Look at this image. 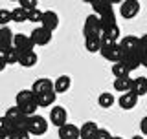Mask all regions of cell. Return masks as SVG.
Segmentation results:
<instances>
[{
	"mask_svg": "<svg viewBox=\"0 0 147 139\" xmlns=\"http://www.w3.org/2000/svg\"><path fill=\"white\" fill-rule=\"evenodd\" d=\"M85 49L88 53L101 51V37H98V39H85Z\"/></svg>",
	"mask_w": 147,
	"mask_h": 139,
	"instance_id": "obj_26",
	"label": "cell"
},
{
	"mask_svg": "<svg viewBox=\"0 0 147 139\" xmlns=\"http://www.w3.org/2000/svg\"><path fill=\"white\" fill-rule=\"evenodd\" d=\"M132 94H136L138 97L145 95L147 94V79L145 77H136L132 79Z\"/></svg>",
	"mask_w": 147,
	"mask_h": 139,
	"instance_id": "obj_19",
	"label": "cell"
},
{
	"mask_svg": "<svg viewBox=\"0 0 147 139\" xmlns=\"http://www.w3.org/2000/svg\"><path fill=\"white\" fill-rule=\"evenodd\" d=\"M17 106L28 115V117L35 115V112L39 110V104H37V95L31 90H20L17 94Z\"/></svg>",
	"mask_w": 147,
	"mask_h": 139,
	"instance_id": "obj_1",
	"label": "cell"
},
{
	"mask_svg": "<svg viewBox=\"0 0 147 139\" xmlns=\"http://www.w3.org/2000/svg\"><path fill=\"white\" fill-rule=\"evenodd\" d=\"M4 132H13V126H11V123L6 119V115L0 117V134H4Z\"/></svg>",
	"mask_w": 147,
	"mask_h": 139,
	"instance_id": "obj_33",
	"label": "cell"
},
{
	"mask_svg": "<svg viewBox=\"0 0 147 139\" xmlns=\"http://www.w3.org/2000/svg\"><path fill=\"white\" fill-rule=\"evenodd\" d=\"M98 130H99V126L94 121H86L81 126V139H96Z\"/></svg>",
	"mask_w": 147,
	"mask_h": 139,
	"instance_id": "obj_15",
	"label": "cell"
},
{
	"mask_svg": "<svg viewBox=\"0 0 147 139\" xmlns=\"http://www.w3.org/2000/svg\"><path fill=\"white\" fill-rule=\"evenodd\" d=\"M138 99H140V97H138L136 94L129 92V94H121V95H119L118 104H119V108H123V110H132L138 104Z\"/></svg>",
	"mask_w": 147,
	"mask_h": 139,
	"instance_id": "obj_14",
	"label": "cell"
},
{
	"mask_svg": "<svg viewBox=\"0 0 147 139\" xmlns=\"http://www.w3.org/2000/svg\"><path fill=\"white\" fill-rule=\"evenodd\" d=\"M2 55H4V59H6L7 64H18V62H20V51H18V49H15V48L6 49Z\"/></svg>",
	"mask_w": 147,
	"mask_h": 139,
	"instance_id": "obj_25",
	"label": "cell"
},
{
	"mask_svg": "<svg viewBox=\"0 0 147 139\" xmlns=\"http://www.w3.org/2000/svg\"><path fill=\"white\" fill-rule=\"evenodd\" d=\"M103 29H101V22H99V17L96 13H92L85 18V26H83V35L85 39H98L101 37Z\"/></svg>",
	"mask_w": 147,
	"mask_h": 139,
	"instance_id": "obj_2",
	"label": "cell"
},
{
	"mask_svg": "<svg viewBox=\"0 0 147 139\" xmlns=\"http://www.w3.org/2000/svg\"><path fill=\"white\" fill-rule=\"evenodd\" d=\"M13 39H15V33L6 26V27H0V55H2L6 49L13 48Z\"/></svg>",
	"mask_w": 147,
	"mask_h": 139,
	"instance_id": "obj_11",
	"label": "cell"
},
{
	"mask_svg": "<svg viewBox=\"0 0 147 139\" xmlns=\"http://www.w3.org/2000/svg\"><path fill=\"white\" fill-rule=\"evenodd\" d=\"M31 92H33L35 95H42V94H50V92H55L53 90V81H50V79H37L33 82V86H31Z\"/></svg>",
	"mask_w": 147,
	"mask_h": 139,
	"instance_id": "obj_9",
	"label": "cell"
},
{
	"mask_svg": "<svg viewBox=\"0 0 147 139\" xmlns=\"http://www.w3.org/2000/svg\"><path fill=\"white\" fill-rule=\"evenodd\" d=\"M0 139H17V136L13 132H4V134H0Z\"/></svg>",
	"mask_w": 147,
	"mask_h": 139,
	"instance_id": "obj_36",
	"label": "cell"
},
{
	"mask_svg": "<svg viewBox=\"0 0 147 139\" xmlns=\"http://www.w3.org/2000/svg\"><path fill=\"white\" fill-rule=\"evenodd\" d=\"M42 27H46L48 31H53L59 27V15L55 11H44V17H42Z\"/></svg>",
	"mask_w": 147,
	"mask_h": 139,
	"instance_id": "obj_13",
	"label": "cell"
},
{
	"mask_svg": "<svg viewBox=\"0 0 147 139\" xmlns=\"http://www.w3.org/2000/svg\"><path fill=\"white\" fill-rule=\"evenodd\" d=\"M30 37H31V40H33L35 46H46V44H50V40H52V31H48L42 26H39L30 33Z\"/></svg>",
	"mask_w": 147,
	"mask_h": 139,
	"instance_id": "obj_6",
	"label": "cell"
},
{
	"mask_svg": "<svg viewBox=\"0 0 147 139\" xmlns=\"http://www.w3.org/2000/svg\"><path fill=\"white\" fill-rule=\"evenodd\" d=\"M140 13V2L138 0H125L119 6V15L123 18H134Z\"/></svg>",
	"mask_w": 147,
	"mask_h": 139,
	"instance_id": "obj_7",
	"label": "cell"
},
{
	"mask_svg": "<svg viewBox=\"0 0 147 139\" xmlns=\"http://www.w3.org/2000/svg\"><path fill=\"white\" fill-rule=\"evenodd\" d=\"M13 48L18 49L20 55H22V53L33 51L35 44H33V40H31L30 35H26V33H15V39H13Z\"/></svg>",
	"mask_w": 147,
	"mask_h": 139,
	"instance_id": "obj_4",
	"label": "cell"
},
{
	"mask_svg": "<svg viewBox=\"0 0 147 139\" xmlns=\"http://www.w3.org/2000/svg\"><path fill=\"white\" fill-rule=\"evenodd\" d=\"M37 61H39V57H37V53L35 51H30V53H22L20 55V66H24V68H33Z\"/></svg>",
	"mask_w": 147,
	"mask_h": 139,
	"instance_id": "obj_22",
	"label": "cell"
},
{
	"mask_svg": "<svg viewBox=\"0 0 147 139\" xmlns=\"http://www.w3.org/2000/svg\"><path fill=\"white\" fill-rule=\"evenodd\" d=\"M6 68H7V62H6V59H4V55H0V72H4Z\"/></svg>",
	"mask_w": 147,
	"mask_h": 139,
	"instance_id": "obj_37",
	"label": "cell"
},
{
	"mask_svg": "<svg viewBox=\"0 0 147 139\" xmlns=\"http://www.w3.org/2000/svg\"><path fill=\"white\" fill-rule=\"evenodd\" d=\"M11 17H13V22H17V24H22V22L28 20V11H24L22 7H15L11 11Z\"/></svg>",
	"mask_w": 147,
	"mask_h": 139,
	"instance_id": "obj_28",
	"label": "cell"
},
{
	"mask_svg": "<svg viewBox=\"0 0 147 139\" xmlns=\"http://www.w3.org/2000/svg\"><path fill=\"white\" fill-rule=\"evenodd\" d=\"M59 139H81V128L66 123L63 128H59Z\"/></svg>",
	"mask_w": 147,
	"mask_h": 139,
	"instance_id": "obj_12",
	"label": "cell"
},
{
	"mask_svg": "<svg viewBox=\"0 0 147 139\" xmlns=\"http://www.w3.org/2000/svg\"><path fill=\"white\" fill-rule=\"evenodd\" d=\"M15 136H17V139H30V132H18Z\"/></svg>",
	"mask_w": 147,
	"mask_h": 139,
	"instance_id": "obj_38",
	"label": "cell"
},
{
	"mask_svg": "<svg viewBox=\"0 0 147 139\" xmlns=\"http://www.w3.org/2000/svg\"><path fill=\"white\" fill-rule=\"evenodd\" d=\"M119 26L116 24V26H110V27H107V29H103V33H101V37H107V39H112V40H116L118 42V37H119Z\"/></svg>",
	"mask_w": 147,
	"mask_h": 139,
	"instance_id": "obj_29",
	"label": "cell"
},
{
	"mask_svg": "<svg viewBox=\"0 0 147 139\" xmlns=\"http://www.w3.org/2000/svg\"><path fill=\"white\" fill-rule=\"evenodd\" d=\"M114 95L112 94H109V92H103L99 97H98V104L101 106V108H110V106L114 104Z\"/></svg>",
	"mask_w": 147,
	"mask_h": 139,
	"instance_id": "obj_27",
	"label": "cell"
},
{
	"mask_svg": "<svg viewBox=\"0 0 147 139\" xmlns=\"http://www.w3.org/2000/svg\"><path fill=\"white\" fill-rule=\"evenodd\" d=\"M101 55H103L107 61L110 62H114V64H118V62H121V59H123V49H121V46L119 44H112V46H105V48H101Z\"/></svg>",
	"mask_w": 147,
	"mask_h": 139,
	"instance_id": "obj_5",
	"label": "cell"
},
{
	"mask_svg": "<svg viewBox=\"0 0 147 139\" xmlns=\"http://www.w3.org/2000/svg\"><path fill=\"white\" fill-rule=\"evenodd\" d=\"M99 22H101V29H107V27H110V26H116L118 24L116 22V13L109 11V13H105V15H101Z\"/></svg>",
	"mask_w": 147,
	"mask_h": 139,
	"instance_id": "obj_23",
	"label": "cell"
},
{
	"mask_svg": "<svg viewBox=\"0 0 147 139\" xmlns=\"http://www.w3.org/2000/svg\"><path fill=\"white\" fill-rule=\"evenodd\" d=\"M28 132L33 134V136H42V134L48 132V121L42 117V115H31L30 123H28Z\"/></svg>",
	"mask_w": 147,
	"mask_h": 139,
	"instance_id": "obj_3",
	"label": "cell"
},
{
	"mask_svg": "<svg viewBox=\"0 0 147 139\" xmlns=\"http://www.w3.org/2000/svg\"><path fill=\"white\" fill-rule=\"evenodd\" d=\"M92 9H94V13L98 17L105 15V13H109V11H114L112 2H107V0H94V2H92Z\"/></svg>",
	"mask_w": 147,
	"mask_h": 139,
	"instance_id": "obj_18",
	"label": "cell"
},
{
	"mask_svg": "<svg viewBox=\"0 0 147 139\" xmlns=\"http://www.w3.org/2000/svg\"><path fill=\"white\" fill-rule=\"evenodd\" d=\"M131 139H144V136H132Z\"/></svg>",
	"mask_w": 147,
	"mask_h": 139,
	"instance_id": "obj_39",
	"label": "cell"
},
{
	"mask_svg": "<svg viewBox=\"0 0 147 139\" xmlns=\"http://www.w3.org/2000/svg\"><path fill=\"white\" fill-rule=\"evenodd\" d=\"M121 62H123V64H125V66L132 72V70H136V68H140V66H142L140 53H123Z\"/></svg>",
	"mask_w": 147,
	"mask_h": 139,
	"instance_id": "obj_17",
	"label": "cell"
},
{
	"mask_svg": "<svg viewBox=\"0 0 147 139\" xmlns=\"http://www.w3.org/2000/svg\"><path fill=\"white\" fill-rule=\"evenodd\" d=\"M66 119H68V112L63 106H53V108L50 110V121L57 128H63L64 124H66Z\"/></svg>",
	"mask_w": 147,
	"mask_h": 139,
	"instance_id": "obj_8",
	"label": "cell"
},
{
	"mask_svg": "<svg viewBox=\"0 0 147 139\" xmlns=\"http://www.w3.org/2000/svg\"><path fill=\"white\" fill-rule=\"evenodd\" d=\"M119 46H121L123 53H140V39L138 37H123L119 40Z\"/></svg>",
	"mask_w": 147,
	"mask_h": 139,
	"instance_id": "obj_10",
	"label": "cell"
},
{
	"mask_svg": "<svg viewBox=\"0 0 147 139\" xmlns=\"http://www.w3.org/2000/svg\"><path fill=\"white\" fill-rule=\"evenodd\" d=\"M70 86H72V79L68 77V75H61V77H57V79L53 81V90H55V94H64V92L70 90Z\"/></svg>",
	"mask_w": 147,
	"mask_h": 139,
	"instance_id": "obj_16",
	"label": "cell"
},
{
	"mask_svg": "<svg viewBox=\"0 0 147 139\" xmlns=\"http://www.w3.org/2000/svg\"><path fill=\"white\" fill-rule=\"evenodd\" d=\"M114 90L119 92V94H129L132 90V79H114Z\"/></svg>",
	"mask_w": 147,
	"mask_h": 139,
	"instance_id": "obj_20",
	"label": "cell"
},
{
	"mask_svg": "<svg viewBox=\"0 0 147 139\" xmlns=\"http://www.w3.org/2000/svg\"><path fill=\"white\" fill-rule=\"evenodd\" d=\"M55 97H57V94H55V92L37 95V104H39V108H48V106H52V104L55 103Z\"/></svg>",
	"mask_w": 147,
	"mask_h": 139,
	"instance_id": "obj_21",
	"label": "cell"
},
{
	"mask_svg": "<svg viewBox=\"0 0 147 139\" xmlns=\"http://www.w3.org/2000/svg\"><path fill=\"white\" fill-rule=\"evenodd\" d=\"M140 132H142V136H147V115L140 121Z\"/></svg>",
	"mask_w": 147,
	"mask_h": 139,
	"instance_id": "obj_35",
	"label": "cell"
},
{
	"mask_svg": "<svg viewBox=\"0 0 147 139\" xmlns=\"http://www.w3.org/2000/svg\"><path fill=\"white\" fill-rule=\"evenodd\" d=\"M112 137L114 136L107 130V128H99V130H98V136H96V139H112Z\"/></svg>",
	"mask_w": 147,
	"mask_h": 139,
	"instance_id": "obj_34",
	"label": "cell"
},
{
	"mask_svg": "<svg viewBox=\"0 0 147 139\" xmlns=\"http://www.w3.org/2000/svg\"><path fill=\"white\" fill-rule=\"evenodd\" d=\"M112 139H123V137H119V136H114V137H112Z\"/></svg>",
	"mask_w": 147,
	"mask_h": 139,
	"instance_id": "obj_40",
	"label": "cell"
},
{
	"mask_svg": "<svg viewBox=\"0 0 147 139\" xmlns=\"http://www.w3.org/2000/svg\"><path fill=\"white\" fill-rule=\"evenodd\" d=\"M9 22H13V17H11V11L7 9H0V26L6 27Z\"/></svg>",
	"mask_w": 147,
	"mask_h": 139,
	"instance_id": "obj_30",
	"label": "cell"
},
{
	"mask_svg": "<svg viewBox=\"0 0 147 139\" xmlns=\"http://www.w3.org/2000/svg\"><path fill=\"white\" fill-rule=\"evenodd\" d=\"M18 7H22L24 11H35L37 9V0H20L18 2Z\"/></svg>",
	"mask_w": 147,
	"mask_h": 139,
	"instance_id": "obj_31",
	"label": "cell"
},
{
	"mask_svg": "<svg viewBox=\"0 0 147 139\" xmlns=\"http://www.w3.org/2000/svg\"><path fill=\"white\" fill-rule=\"evenodd\" d=\"M129 73H131V70H129L123 62L112 64V75L116 79H125V77H129Z\"/></svg>",
	"mask_w": 147,
	"mask_h": 139,
	"instance_id": "obj_24",
	"label": "cell"
},
{
	"mask_svg": "<svg viewBox=\"0 0 147 139\" xmlns=\"http://www.w3.org/2000/svg\"><path fill=\"white\" fill-rule=\"evenodd\" d=\"M42 17H44V13L39 11V9L28 13V20H30V22H40V24H42Z\"/></svg>",
	"mask_w": 147,
	"mask_h": 139,
	"instance_id": "obj_32",
	"label": "cell"
}]
</instances>
